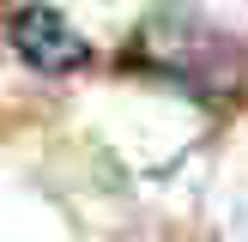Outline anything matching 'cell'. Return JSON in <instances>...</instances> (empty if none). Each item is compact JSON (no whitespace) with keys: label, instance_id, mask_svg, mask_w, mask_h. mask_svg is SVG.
I'll return each mask as SVG.
<instances>
[{"label":"cell","instance_id":"1","mask_svg":"<svg viewBox=\"0 0 248 242\" xmlns=\"http://www.w3.org/2000/svg\"><path fill=\"white\" fill-rule=\"evenodd\" d=\"M145 67H157L164 79H176L188 97L224 109L248 97V48L236 36H224L218 24H206L194 6H164L140 36Z\"/></svg>","mask_w":248,"mask_h":242},{"label":"cell","instance_id":"2","mask_svg":"<svg viewBox=\"0 0 248 242\" xmlns=\"http://www.w3.org/2000/svg\"><path fill=\"white\" fill-rule=\"evenodd\" d=\"M6 43L24 67L36 73H79L91 60V43L67 24V12L43 6V0H24V6L6 12Z\"/></svg>","mask_w":248,"mask_h":242}]
</instances>
